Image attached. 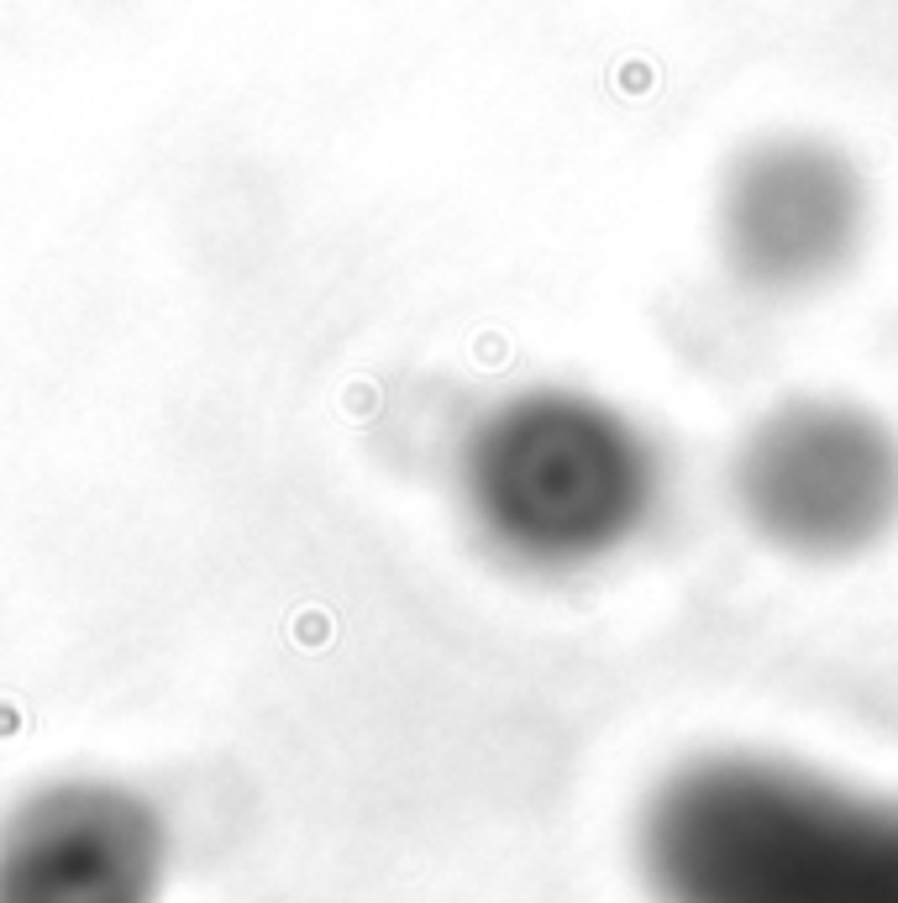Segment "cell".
Segmentation results:
<instances>
[{"label":"cell","mask_w":898,"mask_h":903,"mask_svg":"<svg viewBox=\"0 0 898 903\" xmlns=\"http://www.w3.org/2000/svg\"><path fill=\"white\" fill-rule=\"evenodd\" d=\"M163 809L116 778H53L0 814V903H159Z\"/></svg>","instance_id":"5"},{"label":"cell","mask_w":898,"mask_h":903,"mask_svg":"<svg viewBox=\"0 0 898 903\" xmlns=\"http://www.w3.org/2000/svg\"><path fill=\"white\" fill-rule=\"evenodd\" d=\"M878 195L846 142L778 126L741 142L710 195V242L725 279L767 305L815 300L861 263Z\"/></svg>","instance_id":"4"},{"label":"cell","mask_w":898,"mask_h":903,"mask_svg":"<svg viewBox=\"0 0 898 903\" xmlns=\"http://www.w3.org/2000/svg\"><path fill=\"white\" fill-rule=\"evenodd\" d=\"M725 500L788 563H857L898 531V425L851 394H788L736 437Z\"/></svg>","instance_id":"3"},{"label":"cell","mask_w":898,"mask_h":903,"mask_svg":"<svg viewBox=\"0 0 898 903\" xmlns=\"http://www.w3.org/2000/svg\"><path fill=\"white\" fill-rule=\"evenodd\" d=\"M652 903H898V793L767 751H710L646 793Z\"/></svg>","instance_id":"1"},{"label":"cell","mask_w":898,"mask_h":903,"mask_svg":"<svg viewBox=\"0 0 898 903\" xmlns=\"http://www.w3.org/2000/svg\"><path fill=\"white\" fill-rule=\"evenodd\" d=\"M667 483L652 425L583 383L499 394L458 447L462 521L525 578H583L636 552L667 510Z\"/></svg>","instance_id":"2"}]
</instances>
